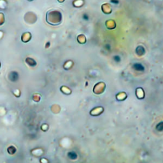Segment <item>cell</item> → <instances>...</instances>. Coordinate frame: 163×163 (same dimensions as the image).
Instances as JSON below:
<instances>
[{"mask_svg":"<svg viewBox=\"0 0 163 163\" xmlns=\"http://www.w3.org/2000/svg\"><path fill=\"white\" fill-rule=\"evenodd\" d=\"M47 22L51 25H57L59 24L61 20V13L56 10H50L47 13Z\"/></svg>","mask_w":163,"mask_h":163,"instance_id":"1","label":"cell"},{"mask_svg":"<svg viewBox=\"0 0 163 163\" xmlns=\"http://www.w3.org/2000/svg\"><path fill=\"white\" fill-rule=\"evenodd\" d=\"M31 38V35L29 33H25L22 35L21 39L23 42H28Z\"/></svg>","mask_w":163,"mask_h":163,"instance_id":"2","label":"cell"},{"mask_svg":"<svg viewBox=\"0 0 163 163\" xmlns=\"http://www.w3.org/2000/svg\"><path fill=\"white\" fill-rule=\"evenodd\" d=\"M26 63L29 65V66H30L34 67V66H35L36 65V61L33 59H32V58H26Z\"/></svg>","mask_w":163,"mask_h":163,"instance_id":"3","label":"cell"},{"mask_svg":"<svg viewBox=\"0 0 163 163\" xmlns=\"http://www.w3.org/2000/svg\"><path fill=\"white\" fill-rule=\"evenodd\" d=\"M18 79V74L17 73L13 71L12 72L10 75V80H11L12 82H15Z\"/></svg>","mask_w":163,"mask_h":163,"instance_id":"4","label":"cell"},{"mask_svg":"<svg viewBox=\"0 0 163 163\" xmlns=\"http://www.w3.org/2000/svg\"><path fill=\"white\" fill-rule=\"evenodd\" d=\"M7 151L10 154H14L15 153V152H16V148H15V146H10L8 148Z\"/></svg>","mask_w":163,"mask_h":163,"instance_id":"5","label":"cell"},{"mask_svg":"<svg viewBox=\"0 0 163 163\" xmlns=\"http://www.w3.org/2000/svg\"><path fill=\"white\" fill-rule=\"evenodd\" d=\"M5 23V16L3 13H0V26H2Z\"/></svg>","mask_w":163,"mask_h":163,"instance_id":"6","label":"cell"},{"mask_svg":"<svg viewBox=\"0 0 163 163\" xmlns=\"http://www.w3.org/2000/svg\"><path fill=\"white\" fill-rule=\"evenodd\" d=\"M29 1H33V0H29Z\"/></svg>","mask_w":163,"mask_h":163,"instance_id":"7","label":"cell"}]
</instances>
